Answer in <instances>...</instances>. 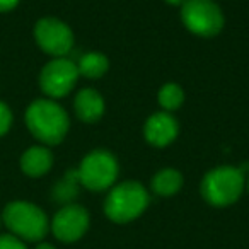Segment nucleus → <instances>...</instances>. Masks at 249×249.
I'll return each instance as SVG.
<instances>
[{"instance_id": "f257e3e1", "label": "nucleus", "mask_w": 249, "mask_h": 249, "mask_svg": "<svg viewBox=\"0 0 249 249\" xmlns=\"http://www.w3.org/2000/svg\"><path fill=\"white\" fill-rule=\"evenodd\" d=\"M26 124L39 142L56 145L65 139L70 120L67 111L53 99H38L26 111Z\"/></svg>"}, {"instance_id": "f03ea898", "label": "nucleus", "mask_w": 249, "mask_h": 249, "mask_svg": "<svg viewBox=\"0 0 249 249\" xmlns=\"http://www.w3.org/2000/svg\"><path fill=\"white\" fill-rule=\"evenodd\" d=\"M150 203V195L137 181L114 184L104 200V213L114 224H128L139 218Z\"/></svg>"}, {"instance_id": "7ed1b4c3", "label": "nucleus", "mask_w": 249, "mask_h": 249, "mask_svg": "<svg viewBox=\"0 0 249 249\" xmlns=\"http://www.w3.org/2000/svg\"><path fill=\"white\" fill-rule=\"evenodd\" d=\"M248 174L241 167L220 166L208 171L201 181V196L212 207H229L241 198Z\"/></svg>"}, {"instance_id": "20e7f679", "label": "nucleus", "mask_w": 249, "mask_h": 249, "mask_svg": "<svg viewBox=\"0 0 249 249\" xmlns=\"http://www.w3.org/2000/svg\"><path fill=\"white\" fill-rule=\"evenodd\" d=\"M4 224L22 241H41L48 234L50 222L39 207L29 201H12L4 208Z\"/></svg>"}, {"instance_id": "39448f33", "label": "nucleus", "mask_w": 249, "mask_h": 249, "mask_svg": "<svg viewBox=\"0 0 249 249\" xmlns=\"http://www.w3.org/2000/svg\"><path fill=\"white\" fill-rule=\"evenodd\" d=\"M118 173L120 166L116 157L106 149H96L89 152L77 169L80 186L90 191L111 190L118 179Z\"/></svg>"}, {"instance_id": "423d86ee", "label": "nucleus", "mask_w": 249, "mask_h": 249, "mask_svg": "<svg viewBox=\"0 0 249 249\" xmlns=\"http://www.w3.org/2000/svg\"><path fill=\"white\" fill-rule=\"evenodd\" d=\"M181 21L201 38L217 36L224 28V14L213 0H186L181 5Z\"/></svg>"}, {"instance_id": "0eeeda50", "label": "nucleus", "mask_w": 249, "mask_h": 249, "mask_svg": "<svg viewBox=\"0 0 249 249\" xmlns=\"http://www.w3.org/2000/svg\"><path fill=\"white\" fill-rule=\"evenodd\" d=\"M77 79H79L77 63L67 56H62V58H53L43 67L39 73V86L48 97L60 99L72 92Z\"/></svg>"}, {"instance_id": "6e6552de", "label": "nucleus", "mask_w": 249, "mask_h": 249, "mask_svg": "<svg viewBox=\"0 0 249 249\" xmlns=\"http://www.w3.org/2000/svg\"><path fill=\"white\" fill-rule=\"evenodd\" d=\"M35 38L38 46L53 58H62L73 48V33L63 21L55 18L39 19L35 26Z\"/></svg>"}, {"instance_id": "1a4fd4ad", "label": "nucleus", "mask_w": 249, "mask_h": 249, "mask_svg": "<svg viewBox=\"0 0 249 249\" xmlns=\"http://www.w3.org/2000/svg\"><path fill=\"white\" fill-rule=\"evenodd\" d=\"M90 224L89 212L82 207V205L70 203L63 205L53 217L52 232L58 241L62 242H75L87 232Z\"/></svg>"}, {"instance_id": "9d476101", "label": "nucleus", "mask_w": 249, "mask_h": 249, "mask_svg": "<svg viewBox=\"0 0 249 249\" xmlns=\"http://www.w3.org/2000/svg\"><path fill=\"white\" fill-rule=\"evenodd\" d=\"M179 132L176 118L167 111H159L147 118L143 124V137L154 147H167L173 143Z\"/></svg>"}, {"instance_id": "9b49d317", "label": "nucleus", "mask_w": 249, "mask_h": 249, "mask_svg": "<svg viewBox=\"0 0 249 249\" xmlns=\"http://www.w3.org/2000/svg\"><path fill=\"white\" fill-rule=\"evenodd\" d=\"M73 109L80 121L84 123H96L103 118L106 104L104 99L96 89L87 87V89L79 90V94L75 96L73 101Z\"/></svg>"}, {"instance_id": "f8f14e48", "label": "nucleus", "mask_w": 249, "mask_h": 249, "mask_svg": "<svg viewBox=\"0 0 249 249\" xmlns=\"http://www.w3.org/2000/svg\"><path fill=\"white\" fill-rule=\"evenodd\" d=\"M53 166V154L50 149L41 145L29 147L21 157V169L31 178H39L46 174Z\"/></svg>"}, {"instance_id": "ddd939ff", "label": "nucleus", "mask_w": 249, "mask_h": 249, "mask_svg": "<svg viewBox=\"0 0 249 249\" xmlns=\"http://www.w3.org/2000/svg\"><path fill=\"white\" fill-rule=\"evenodd\" d=\"M181 186H183V174L173 167L156 173L150 181V188L159 196H173L181 190Z\"/></svg>"}, {"instance_id": "4468645a", "label": "nucleus", "mask_w": 249, "mask_h": 249, "mask_svg": "<svg viewBox=\"0 0 249 249\" xmlns=\"http://www.w3.org/2000/svg\"><path fill=\"white\" fill-rule=\"evenodd\" d=\"M77 69H79V75H84L87 79H99L107 72L109 62H107L104 53L87 52L77 62Z\"/></svg>"}, {"instance_id": "2eb2a0df", "label": "nucleus", "mask_w": 249, "mask_h": 249, "mask_svg": "<svg viewBox=\"0 0 249 249\" xmlns=\"http://www.w3.org/2000/svg\"><path fill=\"white\" fill-rule=\"evenodd\" d=\"M79 188H80V181H79L77 169L69 171V173L63 176V179L55 184V188H53V191H52V196H53V200L58 201V203L70 205L79 196Z\"/></svg>"}, {"instance_id": "dca6fc26", "label": "nucleus", "mask_w": 249, "mask_h": 249, "mask_svg": "<svg viewBox=\"0 0 249 249\" xmlns=\"http://www.w3.org/2000/svg\"><path fill=\"white\" fill-rule=\"evenodd\" d=\"M157 101L164 111L173 113V111L179 109L181 104L184 103V90L178 84L167 82L160 87L159 94H157Z\"/></svg>"}, {"instance_id": "f3484780", "label": "nucleus", "mask_w": 249, "mask_h": 249, "mask_svg": "<svg viewBox=\"0 0 249 249\" xmlns=\"http://www.w3.org/2000/svg\"><path fill=\"white\" fill-rule=\"evenodd\" d=\"M0 249H28L24 241L14 234H0Z\"/></svg>"}, {"instance_id": "a211bd4d", "label": "nucleus", "mask_w": 249, "mask_h": 249, "mask_svg": "<svg viewBox=\"0 0 249 249\" xmlns=\"http://www.w3.org/2000/svg\"><path fill=\"white\" fill-rule=\"evenodd\" d=\"M11 124H12V113H11V109H9L7 104L0 103V137L5 135V133L9 132Z\"/></svg>"}, {"instance_id": "6ab92c4d", "label": "nucleus", "mask_w": 249, "mask_h": 249, "mask_svg": "<svg viewBox=\"0 0 249 249\" xmlns=\"http://www.w3.org/2000/svg\"><path fill=\"white\" fill-rule=\"evenodd\" d=\"M18 4H19V0H0V12L12 11Z\"/></svg>"}, {"instance_id": "aec40b11", "label": "nucleus", "mask_w": 249, "mask_h": 249, "mask_svg": "<svg viewBox=\"0 0 249 249\" xmlns=\"http://www.w3.org/2000/svg\"><path fill=\"white\" fill-rule=\"evenodd\" d=\"M36 249H56V248L52 244H48V242H41V244L36 246Z\"/></svg>"}, {"instance_id": "412c9836", "label": "nucleus", "mask_w": 249, "mask_h": 249, "mask_svg": "<svg viewBox=\"0 0 249 249\" xmlns=\"http://www.w3.org/2000/svg\"><path fill=\"white\" fill-rule=\"evenodd\" d=\"M166 4H169V5H183L186 0H164Z\"/></svg>"}, {"instance_id": "4be33fe9", "label": "nucleus", "mask_w": 249, "mask_h": 249, "mask_svg": "<svg viewBox=\"0 0 249 249\" xmlns=\"http://www.w3.org/2000/svg\"><path fill=\"white\" fill-rule=\"evenodd\" d=\"M246 188H248V191H249V174L246 176Z\"/></svg>"}]
</instances>
